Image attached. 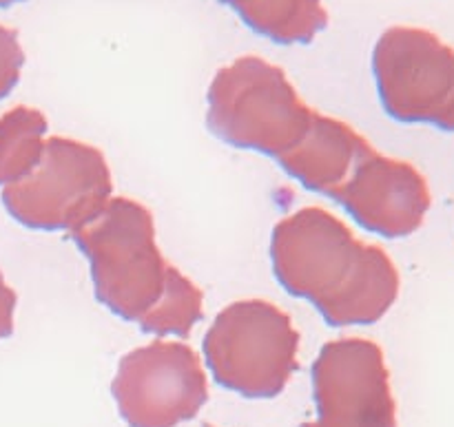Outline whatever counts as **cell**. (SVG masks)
Here are the masks:
<instances>
[{
  "mask_svg": "<svg viewBox=\"0 0 454 427\" xmlns=\"http://www.w3.org/2000/svg\"><path fill=\"white\" fill-rule=\"evenodd\" d=\"M13 313H16V292L7 286L0 273V339H7L13 332Z\"/></svg>",
  "mask_w": 454,
  "mask_h": 427,
  "instance_id": "5bb4252c",
  "label": "cell"
},
{
  "mask_svg": "<svg viewBox=\"0 0 454 427\" xmlns=\"http://www.w3.org/2000/svg\"><path fill=\"white\" fill-rule=\"evenodd\" d=\"M300 332L264 299L226 306L204 337V357L217 385L244 399H275L300 368Z\"/></svg>",
  "mask_w": 454,
  "mask_h": 427,
  "instance_id": "277c9868",
  "label": "cell"
},
{
  "mask_svg": "<svg viewBox=\"0 0 454 427\" xmlns=\"http://www.w3.org/2000/svg\"><path fill=\"white\" fill-rule=\"evenodd\" d=\"M275 44H309L328 27L322 0H220Z\"/></svg>",
  "mask_w": 454,
  "mask_h": 427,
  "instance_id": "8fae6325",
  "label": "cell"
},
{
  "mask_svg": "<svg viewBox=\"0 0 454 427\" xmlns=\"http://www.w3.org/2000/svg\"><path fill=\"white\" fill-rule=\"evenodd\" d=\"M313 113L284 69L257 56L222 66L208 87L207 127L213 136L273 159L304 140Z\"/></svg>",
  "mask_w": 454,
  "mask_h": 427,
  "instance_id": "3957f363",
  "label": "cell"
},
{
  "mask_svg": "<svg viewBox=\"0 0 454 427\" xmlns=\"http://www.w3.org/2000/svg\"><path fill=\"white\" fill-rule=\"evenodd\" d=\"M47 118L31 106H16L0 115V186L29 175L44 151Z\"/></svg>",
  "mask_w": 454,
  "mask_h": 427,
  "instance_id": "7c38bea8",
  "label": "cell"
},
{
  "mask_svg": "<svg viewBox=\"0 0 454 427\" xmlns=\"http://www.w3.org/2000/svg\"><path fill=\"white\" fill-rule=\"evenodd\" d=\"M270 261L284 291L310 301L331 328L372 326L393 308L402 288L384 248L364 244L317 206L275 224Z\"/></svg>",
  "mask_w": 454,
  "mask_h": 427,
  "instance_id": "6da1fadb",
  "label": "cell"
},
{
  "mask_svg": "<svg viewBox=\"0 0 454 427\" xmlns=\"http://www.w3.org/2000/svg\"><path fill=\"white\" fill-rule=\"evenodd\" d=\"M368 149L371 142L353 127L315 111L304 140L275 162L304 189L333 199Z\"/></svg>",
  "mask_w": 454,
  "mask_h": 427,
  "instance_id": "30bf717a",
  "label": "cell"
},
{
  "mask_svg": "<svg viewBox=\"0 0 454 427\" xmlns=\"http://www.w3.org/2000/svg\"><path fill=\"white\" fill-rule=\"evenodd\" d=\"M87 257L100 304L149 335L186 337L204 317V295L168 264L155 244L149 208L129 198H111L89 224L71 230Z\"/></svg>",
  "mask_w": 454,
  "mask_h": 427,
  "instance_id": "7a4b0ae2",
  "label": "cell"
},
{
  "mask_svg": "<svg viewBox=\"0 0 454 427\" xmlns=\"http://www.w3.org/2000/svg\"><path fill=\"white\" fill-rule=\"evenodd\" d=\"M18 3H25V0H0V9L12 7V4H18Z\"/></svg>",
  "mask_w": 454,
  "mask_h": 427,
  "instance_id": "9a60e30c",
  "label": "cell"
},
{
  "mask_svg": "<svg viewBox=\"0 0 454 427\" xmlns=\"http://www.w3.org/2000/svg\"><path fill=\"white\" fill-rule=\"evenodd\" d=\"M310 375L317 416L300 427H397L390 370L375 341H328Z\"/></svg>",
  "mask_w": 454,
  "mask_h": 427,
  "instance_id": "ba28073f",
  "label": "cell"
},
{
  "mask_svg": "<svg viewBox=\"0 0 454 427\" xmlns=\"http://www.w3.org/2000/svg\"><path fill=\"white\" fill-rule=\"evenodd\" d=\"M111 392L129 427H177L200 415L208 381L191 345L153 341L120 359Z\"/></svg>",
  "mask_w": 454,
  "mask_h": 427,
  "instance_id": "52a82bcc",
  "label": "cell"
},
{
  "mask_svg": "<svg viewBox=\"0 0 454 427\" xmlns=\"http://www.w3.org/2000/svg\"><path fill=\"white\" fill-rule=\"evenodd\" d=\"M22 65H25V51H22L18 34L0 25V100L13 91L20 80Z\"/></svg>",
  "mask_w": 454,
  "mask_h": 427,
  "instance_id": "4fadbf2b",
  "label": "cell"
},
{
  "mask_svg": "<svg viewBox=\"0 0 454 427\" xmlns=\"http://www.w3.org/2000/svg\"><path fill=\"white\" fill-rule=\"evenodd\" d=\"M381 106L403 124L454 133V47L421 27H390L372 49Z\"/></svg>",
  "mask_w": 454,
  "mask_h": 427,
  "instance_id": "8992f818",
  "label": "cell"
},
{
  "mask_svg": "<svg viewBox=\"0 0 454 427\" xmlns=\"http://www.w3.org/2000/svg\"><path fill=\"white\" fill-rule=\"evenodd\" d=\"M362 229L386 239L417 233L433 206L426 177L403 159L371 149L355 164L348 180L333 195Z\"/></svg>",
  "mask_w": 454,
  "mask_h": 427,
  "instance_id": "9c48e42d",
  "label": "cell"
},
{
  "mask_svg": "<svg viewBox=\"0 0 454 427\" xmlns=\"http://www.w3.org/2000/svg\"><path fill=\"white\" fill-rule=\"evenodd\" d=\"M202 427H215V425H208V423H207V425H202Z\"/></svg>",
  "mask_w": 454,
  "mask_h": 427,
  "instance_id": "2e32d148",
  "label": "cell"
},
{
  "mask_svg": "<svg viewBox=\"0 0 454 427\" xmlns=\"http://www.w3.org/2000/svg\"><path fill=\"white\" fill-rule=\"evenodd\" d=\"M114 193L102 151L71 137L44 142L40 164L3 189L9 215L34 230H75L96 220Z\"/></svg>",
  "mask_w": 454,
  "mask_h": 427,
  "instance_id": "5b68a950",
  "label": "cell"
}]
</instances>
